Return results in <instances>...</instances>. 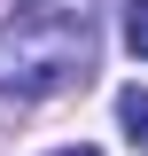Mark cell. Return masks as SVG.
Listing matches in <instances>:
<instances>
[{"label":"cell","mask_w":148,"mask_h":156,"mask_svg":"<svg viewBox=\"0 0 148 156\" xmlns=\"http://www.w3.org/2000/svg\"><path fill=\"white\" fill-rule=\"evenodd\" d=\"M117 117H125V140L132 148H148V86H132V94L117 101Z\"/></svg>","instance_id":"2"},{"label":"cell","mask_w":148,"mask_h":156,"mask_svg":"<svg viewBox=\"0 0 148 156\" xmlns=\"http://www.w3.org/2000/svg\"><path fill=\"white\" fill-rule=\"evenodd\" d=\"M125 39H132V55H148V0H132V16H125Z\"/></svg>","instance_id":"3"},{"label":"cell","mask_w":148,"mask_h":156,"mask_svg":"<svg viewBox=\"0 0 148 156\" xmlns=\"http://www.w3.org/2000/svg\"><path fill=\"white\" fill-rule=\"evenodd\" d=\"M55 156H93V148H55Z\"/></svg>","instance_id":"4"},{"label":"cell","mask_w":148,"mask_h":156,"mask_svg":"<svg viewBox=\"0 0 148 156\" xmlns=\"http://www.w3.org/2000/svg\"><path fill=\"white\" fill-rule=\"evenodd\" d=\"M93 78V23L70 8H16L0 23V94H70Z\"/></svg>","instance_id":"1"}]
</instances>
